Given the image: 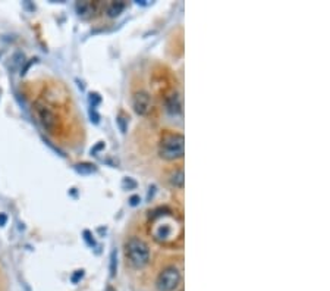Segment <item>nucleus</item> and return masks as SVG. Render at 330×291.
Wrapping results in <instances>:
<instances>
[{"label":"nucleus","instance_id":"17","mask_svg":"<svg viewBox=\"0 0 330 291\" xmlns=\"http://www.w3.org/2000/svg\"><path fill=\"white\" fill-rule=\"evenodd\" d=\"M6 221H7V218H6V215H3V213H0V225L3 227L4 224H6Z\"/></svg>","mask_w":330,"mask_h":291},{"label":"nucleus","instance_id":"7","mask_svg":"<svg viewBox=\"0 0 330 291\" xmlns=\"http://www.w3.org/2000/svg\"><path fill=\"white\" fill-rule=\"evenodd\" d=\"M166 110L170 115H179L182 112V99L179 93H172L166 97Z\"/></svg>","mask_w":330,"mask_h":291},{"label":"nucleus","instance_id":"4","mask_svg":"<svg viewBox=\"0 0 330 291\" xmlns=\"http://www.w3.org/2000/svg\"><path fill=\"white\" fill-rule=\"evenodd\" d=\"M180 272L176 266H166L157 277L156 286L159 291H175L180 284Z\"/></svg>","mask_w":330,"mask_h":291},{"label":"nucleus","instance_id":"1","mask_svg":"<svg viewBox=\"0 0 330 291\" xmlns=\"http://www.w3.org/2000/svg\"><path fill=\"white\" fill-rule=\"evenodd\" d=\"M182 228L175 216L170 213L156 215L153 219V236L159 243H172L180 236Z\"/></svg>","mask_w":330,"mask_h":291},{"label":"nucleus","instance_id":"15","mask_svg":"<svg viewBox=\"0 0 330 291\" xmlns=\"http://www.w3.org/2000/svg\"><path fill=\"white\" fill-rule=\"evenodd\" d=\"M84 236H85V240H87V243H88L90 246H94V244H96V243H94V240L91 238V234H90L88 231H85V233H84Z\"/></svg>","mask_w":330,"mask_h":291},{"label":"nucleus","instance_id":"12","mask_svg":"<svg viewBox=\"0 0 330 291\" xmlns=\"http://www.w3.org/2000/svg\"><path fill=\"white\" fill-rule=\"evenodd\" d=\"M116 261H118V259H116V252L113 250L112 255H110V275H112V277L116 275V265H118Z\"/></svg>","mask_w":330,"mask_h":291},{"label":"nucleus","instance_id":"6","mask_svg":"<svg viewBox=\"0 0 330 291\" xmlns=\"http://www.w3.org/2000/svg\"><path fill=\"white\" fill-rule=\"evenodd\" d=\"M132 106H134V110L138 113V115H147L152 109V99H150V94L144 90L141 91H137L132 97Z\"/></svg>","mask_w":330,"mask_h":291},{"label":"nucleus","instance_id":"14","mask_svg":"<svg viewBox=\"0 0 330 291\" xmlns=\"http://www.w3.org/2000/svg\"><path fill=\"white\" fill-rule=\"evenodd\" d=\"M141 200H140V196H132L131 199H129V203H131V206H137L138 203H140Z\"/></svg>","mask_w":330,"mask_h":291},{"label":"nucleus","instance_id":"10","mask_svg":"<svg viewBox=\"0 0 330 291\" xmlns=\"http://www.w3.org/2000/svg\"><path fill=\"white\" fill-rule=\"evenodd\" d=\"M170 184L173 185L175 188H182L183 187V181H185V175H183V169L179 168L176 169L172 175H170Z\"/></svg>","mask_w":330,"mask_h":291},{"label":"nucleus","instance_id":"3","mask_svg":"<svg viewBox=\"0 0 330 291\" xmlns=\"http://www.w3.org/2000/svg\"><path fill=\"white\" fill-rule=\"evenodd\" d=\"M185 138L182 134H169L163 137L159 146V155L166 160H176L183 156Z\"/></svg>","mask_w":330,"mask_h":291},{"label":"nucleus","instance_id":"11","mask_svg":"<svg viewBox=\"0 0 330 291\" xmlns=\"http://www.w3.org/2000/svg\"><path fill=\"white\" fill-rule=\"evenodd\" d=\"M76 172L82 174V175H90L93 172H96V166L93 163H78L75 166Z\"/></svg>","mask_w":330,"mask_h":291},{"label":"nucleus","instance_id":"2","mask_svg":"<svg viewBox=\"0 0 330 291\" xmlns=\"http://www.w3.org/2000/svg\"><path fill=\"white\" fill-rule=\"evenodd\" d=\"M125 256L134 268H144L150 262V249L141 238H129L125 244Z\"/></svg>","mask_w":330,"mask_h":291},{"label":"nucleus","instance_id":"13","mask_svg":"<svg viewBox=\"0 0 330 291\" xmlns=\"http://www.w3.org/2000/svg\"><path fill=\"white\" fill-rule=\"evenodd\" d=\"M82 277H84V271H82V269H81V271H76L75 274L72 275L71 281H72L74 284H76V283H78V281H79V280H81Z\"/></svg>","mask_w":330,"mask_h":291},{"label":"nucleus","instance_id":"5","mask_svg":"<svg viewBox=\"0 0 330 291\" xmlns=\"http://www.w3.org/2000/svg\"><path fill=\"white\" fill-rule=\"evenodd\" d=\"M34 110H35V116H37L38 122L43 125L44 130H47L49 132H53L56 130L59 118L50 106L44 102H37L34 105Z\"/></svg>","mask_w":330,"mask_h":291},{"label":"nucleus","instance_id":"8","mask_svg":"<svg viewBox=\"0 0 330 291\" xmlns=\"http://www.w3.org/2000/svg\"><path fill=\"white\" fill-rule=\"evenodd\" d=\"M124 9H125V1L118 0V1H110V3L107 4L106 12H107V15H109L110 18H115V16H119V15L124 12Z\"/></svg>","mask_w":330,"mask_h":291},{"label":"nucleus","instance_id":"16","mask_svg":"<svg viewBox=\"0 0 330 291\" xmlns=\"http://www.w3.org/2000/svg\"><path fill=\"white\" fill-rule=\"evenodd\" d=\"M124 185H125V187H135V181H132V180H131V178H128V180H124Z\"/></svg>","mask_w":330,"mask_h":291},{"label":"nucleus","instance_id":"9","mask_svg":"<svg viewBox=\"0 0 330 291\" xmlns=\"http://www.w3.org/2000/svg\"><path fill=\"white\" fill-rule=\"evenodd\" d=\"M96 9H97V4H96V3H91V1H78V3H76V10H78V13L82 15V16H87V15L93 13Z\"/></svg>","mask_w":330,"mask_h":291}]
</instances>
